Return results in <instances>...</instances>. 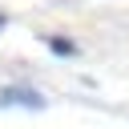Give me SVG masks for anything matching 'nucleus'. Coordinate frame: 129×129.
Here are the masks:
<instances>
[{"mask_svg":"<svg viewBox=\"0 0 129 129\" xmlns=\"http://www.w3.org/2000/svg\"><path fill=\"white\" fill-rule=\"evenodd\" d=\"M12 105H20V109H44V97L36 89L8 85V89H0V109H12Z\"/></svg>","mask_w":129,"mask_h":129,"instance_id":"nucleus-1","label":"nucleus"},{"mask_svg":"<svg viewBox=\"0 0 129 129\" xmlns=\"http://www.w3.org/2000/svg\"><path fill=\"white\" fill-rule=\"evenodd\" d=\"M44 44H48L56 56H73V52H77V44H73L69 36H44Z\"/></svg>","mask_w":129,"mask_h":129,"instance_id":"nucleus-2","label":"nucleus"},{"mask_svg":"<svg viewBox=\"0 0 129 129\" xmlns=\"http://www.w3.org/2000/svg\"><path fill=\"white\" fill-rule=\"evenodd\" d=\"M4 24H8V16H4V12H0V32H4Z\"/></svg>","mask_w":129,"mask_h":129,"instance_id":"nucleus-3","label":"nucleus"}]
</instances>
